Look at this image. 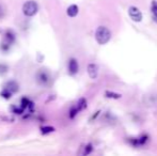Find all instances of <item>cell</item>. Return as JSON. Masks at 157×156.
<instances>
[{
  "label": "cell",
  "mask_w": 157,
  "mask_h": 156,
  "mask_svg": "<svg viewBox=\"0 0 157 156\" xmlns=\"http://www.w3.org/2000/svg\"><path fill=\"white\" fill-rule=\"evenodd\" d=\"M95 39L99 45H105L111 39V32L105 26H99L95 32Z\"/></svg>",
  "instance_id": "cell-1"
},
{
  "label": "cell",
  "mask_w": 157,
  "mask_h": 156,
  "mask_svg": "<svg viewBox=\"0 0 157 156\" xmlns=\"http://www.w3.org/2000/svg\"><path fill=\"white\" fill-rule=\"evenodd\" d=\"M15 42V33L12 31V30H6L3 34V40L1 42V45H0V48H1L3 51H8L10 49L11 45Z\"/></svg>",
  "instance_id": "cell-2"
},
{
  "label": "cell",
  "mask_w": 157,
  "mask_h": 156,
  "mask_svg": "<svg viewBox=\"0 0 157 156\" xmlns=\"http://www.w3.org/2000/svg\"><path fill=\"white\" fill-rule=\"evenodd\" d=\"M37 10H39V6L33 0H29V1L25 2L23 6V13L28 17L34 16L37 13Z\"/></svg>",
  "instance_id": "cell-3"
},
{
  "label": "cell",
  "mask_w": 157,
  "mask_h": 156,
  "mask_svg": "<svg viewBox=\"0 0 157 156\" xmlns=\"http://www.w3.org/2000/svg\"><path fill=\"white\" fill-rule=\"evenodd\" d=\"M128 15L136 23H140L142 21V13H141V11L137 6H130L128 9Z\"/></svg>",
  "instance_id": "cell-4"
},
{
  "label": "cell",
  "mask_w": 157,
  "mask_h": 156,
  "mask_svg": "<svg viewBox=\"0 0 157 156\" xmlns=\"http://www.w3.org/2000/svg\"><path fill=\"white\" fill-rule=\"evenodd\" d=\"M36 79L40 85L46 86L48 83V81H49V76H48L47 72L45 70H40L36 74Z\"/></svg>",
  "instance_id": "cell-5"
},
{
  "label": "cell",
  "mask_w": 157,
  "mask_h": 156,
  "mask_svg": "<svg viewBox=\"0 0 157 156\" xmlns=\"http://www.w3.org/2000/svg\"><path fill=\"white\" fill-rule=\"evenodd\" d=\"M3 89L6 90V91H9V92H11L12 94H14V93H16V92L18 91L19 87H18V85H17L16 81L11 80V81H8V82L4 85Z\"/></svg>",
  "instance_id": "cell-6"
},
{
  "label": "cell",
  "mask_w": 157,
  "mask_h": 156,
  "mask_svg": "<svg viewBox=\"0 0 157 156\" xmlns=\"http://www.w3.org/2000/svg\"><path fill=\"white\" fill-rule=\"evenodd\" d=\"M79 67H78V62L76 61V59L72 58L68 61V72H70L71 75H75V74L78 72Z\"/></svg>",
  "instance_id": "cell-7"
},
{
  "label": "cell",
  "mask_w": 157,
  "mask_h": 156,
  "mask_svg": "<svg viewBox=\"0 0 157 156\" xmlns=\"http://www.w3.org/2000/svg\"><path fill=\"white\" fill-rule=\"evenodd\" d=\"M88 74L92 79H96L97 76H98V67L94 63L89 64L88 65Z\"/></svg>",
  "instance_id": "cell-8"
},
{
  "label": "cell",
  "mask_w": 157,
  "mask_h": 156,
  "mask_svg": "<svg viewBox=\"0 0 157 156\" xmlns=\"http://www.w3.org/2000/svg\"><path fill=\"white\" fill-rule=\"evenodd\" d=\"M147 136L144 135V136H141L140 138H134V139H129L128 141L132 144V146H142L147 142Z\"/></svg>",
  "instance_id": "cell-9"
},
{
  "label": "cell",
  "mask_w": 157,
  "mask_h": 156,
  "mask_svg": "<svg viewBox=\"0 0 157 156\" xmlns=\"http://www.w3.org/2000/svg\"><path fill=\"white\" fill-rule=\"evenodd\" d=\"M78 6H76V4H72V6H70L67 8V11H66V13H67V15L70 17H75L77 14H78Z\"/></svg>",
  "instance_id": "cell-10"
},
{
  "label": "cell",
  "mask_w": 157,
  "mask_h": 156,
  "mask_svg": "<svg viewBox=\"0 0 157 156\" xmlns=\"http://www.w3.org/2000/svg\"><path fill=\"white\" fill-rule=\"evenodd\" d=\"M151 12H152V17H153L154 21L157 23V1H155V0L152 1Z\"/></svg>",
  "instance_id": "cell-11"
},
{
  "label": "cell",
  "mask_w": 157,
  "mask_h": 156,
  "mask_svg": "<svg viewBox=\"0 0 157 156\" xmlns=\"http://www.w3.org/2000/svg\"><path fill=\"white\" fill-rule=\"evenodd\" d=\"M75 107H76L78 111H81V110H83V109L87 108V101H86V98H80Z\"/></svg>",
  "instance_id": "cell-12"
},
{
  "label": "cell",
  "mask_w": 157,
  "mask_h": 156,
  "mask_svg": "<svg viewBox=\"0 0 157 156\" xmlns=\"http://www.w3.org/2000/svg\"><path fill=\"white\" fill-rule=\"evenodd\" d=\"M105 96L108 98H120L121 97V94H118V93H114V92H111V91H106L105 92Z\"/></svg>",
  "instance_id": "cell-13"
},
{
  "label": "cell",
  "mask_w": 157,
  "mask_h": 156,
  "mask_svg": "<svg viewBox=\"0 0 157 156\" xmlns=\"http://www.w3.org/2000/svg\"><path fill=\"white\" fill-rule=\"evenodd\" d=\"M9 71V67L6 64H4V63H0V75L3 76L6 75V73H8Z\"/></svg>",
  "instance_id": "cell-14"
},
{
  "label": "cell",
  "mask_w": 157,
  "mask_h": 156,
  "mask_svg": "<svg viewBox=\"0 0 157 156\" xmlns=\"http://www.w3.org/2000/svg\"><path fill=\"white\" fill-rule=\"evenodd\" d=\"M41 131L42 134H44V135H46V134H49V133H52V131H55V128L52 126H44L41 128Z\"/></svg>",
  "instance_id": "cell-15"
},
{
  "label": "cell",
  "mask_w": 157,
  "mask_h": 156,
  "mask_svg": "<svg viewBox=\"0 0 157 156\" xmlns=\"http://www.w3.org/2000/svg\"><path fill=\"white\" fill-rule=\"evenodd\" d=\"M0 95H1L2 97L6 98V100H9V98L12 97V93H11V92H9V91H6V90H4V89L1 91V93H0Z\"/></svg>",
  "instance_id": "cell-16"
},
{
  "label": "cell",
  "mask_w": 157,
  "mask_h": 156,
  "mask_svg": "<svg viewBox=\"0 0 157 156\" xmlns=\"http://www.w3.org/2000/svg\"><path fill=\"white\" fill-rule=\"evenodd\" d=\"M85 151L82 152V154L83 155H88V154H90V153L92 152V150H93V146H91V144H87V146H85Z\"/></svg>",
  "instance_id": "cell-17"
},
{
  "label": "cell",
  "mask_w": 157,
  "mask_h": 156,
  "mask_svg": "<svg viewBox=\"0 0 157 156\" xmlns=\"http://www.w3.org/2000/svg\"><path fill=\"white\" fill-rule=\"evenodd\" d=\"M4 15H6V10H4L3 6L0 4V19H2L4 17Z\"/></svg>",
  "instance_id": "cell-18"
}]
</instances>
